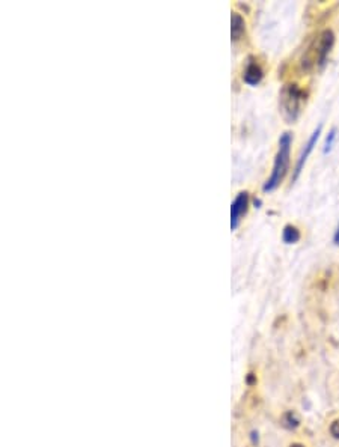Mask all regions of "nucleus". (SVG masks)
I'll return each instance as SVG.
<instances>
[{
	"label": "nucleus",
	"mask_w": 339,
	"mask_h": 447,
	"mask_svg": "<svg viewBox=\"0 0 339 447\" xmlns=\"http://www.w3.org/2000/svg\"><path fill=\"white\" fill-rule=\"evenodd\" d=\"M286 447H309L306 443L303 441H300V440H293V441H290Z\"/></svg>",
	"instance_id": "13"
},
{
	"label": "nucleus",
	"mask_w": 339,
	"mask_h": 447,
	"mask_svg": "<svg viewBox=\"0 0 339 447\" xmlns=\"http://www.w3.org/2000/svg\"><path fill=\"white\" fill-rule=\"evenodd\" d=\"M327 432H329L330 438H333V440L339 441V417L333 418V420L329 423V426H327Z\"/></svg>",
	"instance_id": "11"
},
{
	"label": "nucleus",
	"mask_w": 339,
	"mask_h": 447,
	"mask_svg": "<svg viewBox=\"0 0 339 447\" xmlns=\"http://www.w3.org/2000/svg\"><path fill=\"white\" fill-rule=\"evenodd\" d=\"M244 31H246L244 18L240 14L234 12L232 17H231V38H232V41L234 42L240 41L243 38V35H244Z\"/></svg>",
	"instance_id": "8"
},
{
	"label": "nucleus",
	"mask_w": 339,
	"mask_h": 447,
	"mask_svg": "<svg viewBox=\"0 0 339 447\" xmlns=\"http://www.w3.org/2000/svg\"><path fill=\"white\" fill-rule=\"evenodd\" d=\"M244 383H246V385L249 388L256 387L258 385V374H256V371H249L246 374V377H244Z\"/></svg>",
	"instance_id": "12"
},
{
	"label": "nucleus",
	"mask_w": 339,
	"mask_h": 447,
	"mask_svg": "<svg viewBox=\"0 0 339 447\" xmlns=\"http://www.w3.org/2000/svg\"><path fill=\"white\" fill-rule=\"evenodd\" d=\"M321 129H323V125H318L317 129L312 133V136L309 137V140H307V143L305 145V148H303V151H302V154H300V157H299V160L296 163V169H294V176H293V179L296 181L297 178H299V175H300V172L303 170V167H305L306 161L309 159V155H310V152L314 151V148H315V145H317V142H318V139H320V134H321Z\"/></svg>",
	"instance_id": "5"
},
{
	"label": "nucleus",
	"mask_w": 339,
	"mask_h": 447,
	"mask_svg": "<svg viewBox=\"0 0 339 447\" xmlns=\"http://www.w3.org/2000/svg\"><path fill=\"white\" fill-rule=\"evenodd\" d=\"M264 77V71L261 68V65L258 64L253 58H250L247 61V65H246V69H244V74H243V80L249 85V86H256L261 83Z\"/></svg>",
	"instance_id": "6"
},
{
	"label": "nucleus",
	"mask_w": 339,
	"mask_h": 447,
	"mask_svg": "<svg viewBox=\"0 0 339 447\" xmlns=\"http://www.w3.org/2000/svg\"><path fill=\"white\" fill-rule=\"evenodd\" d=\"M280 426L286 431H297L302 426V417L294 410H286L280 414Z\"/></svg>",
	"instance_id": "7"
},
{
	"label": "nucleus",
	"mask_w": 339,
	"mask_h": 447,
	"mask_svg": "<svg viewBox=\"0 0 339 447\" xmlns=\"http://www.w3.org/2000/svg\"><path fill=\"white\" fill-rule=\"evenodd\" d=\"M335 139H336V128H332V129L329 131V136L326 137V142H324V149H323L324 154H327V152L332 151L333 143H335Z\"/></svg>",
	"instance_id": "10"
},
{
	"label": "nucleus",
	"mask_w": 339,
	"mask_h": 447,
	"mask_svg": "<svg viewBox=\"0 0 339 447\" xmlns=\"http://www.w3.org/2000/svg\"><path fill=\"white\" fill-rule=\"evenodd\" d=\"M333 243H335L336 246H339V226H338V229L335 230V235H333Z\"/></svg>",
	"instance_id": "14"
},
{
	"label": "nucleus",
	"mask_w": 339,
	"mask_h": 447,
	"mask_svg": "<svg viewBox=\"0 0 339 447\" xmlns=\"http://www.w3.org/2000/svg\"><path fill=\"white\" fill-rule=\"evenodd\" d=\"M249 208V193L240 192L231 205V229L236 230Z\"/></svg>",
	"instance_id": "4"
},
{
	"label": "nucleus",
	"mask_w": 339,
	"mask_h": 447,
	"mask_svg": "<svg viewBox=\"0 0 339 447\" xmlns=\"http://www.w3.org/2000/svg\"><path fill=\"white\" fill-rule=\"evenodd\" d=\"M282 240L286 244H296L300 240V230L293 224H286L282 232Z\"/></svg>",
	"instance_id": "9"
},
{
	"label": "nucleus",
	"mask_w": 339,
	"mask_h": 447,
	"mask_svg": "<svg viewBox=\"0 0 339 447\" xmlns=\"http://www.w3.org/2000/svg\"><path fill=\"white\" fill-rule=\"evenodd\" d=\"M291 145H293V134L291 133H283L279 139V149L274 157V164H273V172L270 178L266 181L263 190L264 192H273L279 187V184L283 181L288 167H290V152H291Z\"/></svg>",
	"instance_id": "1"
},
{
	"label": "nucleus",
	"mask_w": 339,
	"mask_h": 447,
	"mask_svg": "<svg viewBox=\"0 0 339 447\" xmlns=\"http://www.w3.org/2000/svg\"><path fill=\"white\" fill-rule=\"evenodd\" d=\"M335 44V35L332 31H323V32L318 35V38L310 44L309 50L306 51V55L303 56V68L309 69L312 68L314 65H318V66H324L326 65V61H327V56L332 50Z\"/></svg>",
	"instance_id": "2"
},
{
	"label": "nucleus",
	"mask_w": 339,
	"mask_h": 447,
	"mask_svg": "<svg viewBox=\"0 0 339 447\" xmlns=\"http://www.w3.org/2000/svg\"><path fill=\"white\" fill-rule=\"evenodd\" d=\"M305 99L306 94L296 83L283 86L280 92V109L286 121L294 122L299 118Z\"/></svg>",
	"instance_id": "3"
},
{
	"label": "nucleus",
	"mask_w": 339,
	"mask_h": 447,
	"mask_svg": "<svg viewBox=\"0 0 339 447\" xmlns=\"http://www.w3.org/2000/svg\"><path fill=\"white\" fill-rule=\"evenodd\" d=\"M259 205H261V200H259V199H255V206L259 208Z\"/></svg>",
	"instance_id": "15"
}]
</instances>
